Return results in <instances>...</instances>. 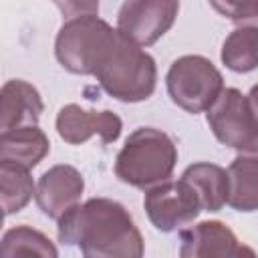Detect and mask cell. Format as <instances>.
I'll list each match as a JSON object with an SVG mask.
<instances>
[{
	"label": "cell",
	"mask_w": 258,
	"mask_h": 258,
	"mask_svg": "<svg viewBox=\"0 0 258 258\" xmlns=\"http://www.w3.org/2000/svg\"><path fill=\"white\" fill-rule=\"evenodd\" d=\"M58 242L87 258H139L143 236L129 210L111 198H89L56 220Z\"/></svg>",
	"instance_id": "cell-1"
},
{
	"label": "cell",
	"mask_w": 258,
	"mask_h": 258,
	"mask_svg": "<svg viewBox=\"0 0 258 258\" xmlns=\"http://www.w3.org/2000/svg\"><path fill=\"white\" fill-rule=\"evenodd\" d=\"M93 77L113 99L121 103H139L153 95L157 67L149 52L115 28L97 56Z\"/></svg>",
	"instance_id": "cell-2"
},
{
	"label": "cell",
	"mask_w": 258,
	"mask_h": 258,
	"mask_svg": "<svg viewBox=\"0 0 258 258\" xmlns=\"http://www.w3.org/2000/svg\"><path fill=\"white\" fill-rule=\"evenodd\" d=\"M177 163V145L161 129L137 127L115 157V175L133 187L147 189L171 177Z\"/></svg>",
	"instance_id": "cell-3"
},
{
	"label": "cell",
	"mask_w": 258,
	"mask_h": 258,
	"mask_svg": "<svg viewBox=\"0 0 258 258\" xmlns=\"http://www.w3.org/2000/svg\"><path fill=\"white\" fill-rule=\"evenodd\" d=\"M169 99L183 111L198 115L212 107L224 91V77L216 64L202 54L175 58L165 75Z\"/></svg>",
	"instance_id": "cell-4"
},
{
	"label": "cell",
	"mask_w": 258,
	"mask_h": 258,
	"mask_svg": "<svg viewBox=\"0 0 258 258\" xmlns=\"http://www.w3.org/2000/svg\"><path fill=\"white\" fill-rule=\"evenodd\" d=\"M115 28L97 14L64 20L54 38V56L58 64L73 75H93L99 52Z\"/></svg>",
	"instance_id": "cell-5"
},
{
	"label": "cell",
	"mask_w": 258,
	"mask_h": 258,
	"mask_svg": "<svg viewBox=\"0 0 258 258\" xmlns=\"http://www.w3.org/2000/svg\"><path fill=\"white\" fill-rule=\"evenodd\" d=\"M143 208L147 212L149 222L159 232H175L185 228L194 222L200 212L202 204L194 187L185 179H165L145 189Z\"/></svg>",
	"instance_id": "cell-6"
},
{
	"label": "cell",
	"mask_w": 258,
	"mask_h": 258,
	"mask_svg": "<svg viewBox=\"0 0 258 258\" xmlns=\"http://www.w3.org/2000/svg\"><path fill=\"white\" fill-rule=\"evenodd\" d=\"M206 121L214 137L232 149H242L258 139V127L246 95L234 87H224L220 97L206 111Z\"/></svg>",
	"instance_id": "cell-7"
},
{
	"label": "cell",
	"mask_w": 258,
	"mask_h": 258,
	"mask_svg": "<svg viewBox=\"0 0 258 258\" xmlns=\"http://www.w3.org/2000/svg\"><path fill=\"white\" fill-rule=\"evenodd\" d=\"M179 0H125L117 12V28L139 46L155 44L175 22Z\"/></svg>",
	"instance_id": "cell-8"
},
{
	"label": "cell",
	"mask_w": 258,
	"mask_h": 258,
	"mask_svg": "<svg viewBox=\"0 0 258 258\" xmlns=\"http://www.w3.org/2000/svg\"><path fill=\"white\" fill-rule=\"evenodd\" d=\"M54 125L58 137L71 145H81L95 135L101 137V141L107 145L117 141L123 129V121L117 113L109 109L105 111L83 109L77 103H69L60 107Z\"/></svg>",
	"instance_id": "cell-9"
},
{
	"label": "cell",
	"mask_w": 258,
	"mask_h": 258,
	"mask_svg": "<svg viewBox=\"0 0 258 258\" xmlns=\"http://www.w3.org/2000/svg\"><path fill=\"white\" fill-rule=\"evenodd\" d=\"M181 258H208V256H254V250L244 246L236 234L218 220H206L179 232Z\"/></svg>",
	"instance_id": "cell-10"
},
{
	"label": "cell",
	"mask_w": 258,
	"mask_h": 258,
	"mask_svg": "<svg viewBox=\"0 0 258 258\" xmlns=\"http://www.w3.org/2000/svg\"><path fill=\"white\" fill-rule=\"evenodd\" d=\"M85 191V179L81 171L69 163L48 167L36 181L34 200L40 212L52 220H58L73 206L81 202Z\"/></svg>",
	"instance_id": "cell-11"
},
{
	"label": "cell",
	"mask_w": 258,
	"mask_h": 258,
	"mask_svg": "<svg viewBox=\"0 0 258 258\" xmlns=\"http://www.w3.org/2000/svg\"><path fill=\"white\" fill-rule=\"evenodd\" d=\"M44 111L38 89L22 79H10L0 91V131L38 125Z\"/></svg>",
	"instance_id": "cell-12"
},
{
	"label": "cell",
	"mask_w": 258,
	"mask_h": 258,
	"mask_svg": "<svg viewBox=\"0 0 258 258\" xmlns=\"http://www.w3.org/2000/svg\"><path fill=\"white\" fill-rule=\"evenodd\" d=\"M230 196L228 206L236 212L258 210V139L238 149L228 167Z\"/></svg>",
	"instance_id": "cell-13"
},
{
	"label": "cell",
	"mask_w": 258,
	"mask_h": 258,
	"mask_svg": "<svg viewBox=\"0 0 258 258\" xmlns=\"http://www.w3.org/2000/svg\"><path fill=\"white\" fill-rule=\"evenodd\" d=\"M50 151V141L38 125L0 131V161L26 169L36 167Z\"/></svg>",
	"instance_id": "cell-14"
},
{
	"label": "cell",
	"mask_w": 258,
	"mask_h": 258,
	"mask_svg": "<svg viewBox=\"0 0 258 258\" xmlns=\"http://www.w3.org/2000/svg\"><path fill=\"white\" fill-rule=\"evenodd\" d=\"M181 179H185L198 194L202 212H220L228 204V196H230L228 169L210 161H200L187 165L181 173Z\"/></svg>",
	"instance_id": "cell-15"
},
{
	"label": "cell",
	"mask_w": 258,
	"mask_h": 258,
	"mask_svg": "<svg viewBox=\"0 0 258 258\" xmlns=\"http://www.w3.org/2000/svg\"><path fill=\"white\" fill-rule=\"evenodd\" d=\"M222 62L234 73H250L258 69V16L240 22L224 40Z\"/></svg>",
	"instance_id": "cell-16"
},
{
	"label": "cell",
	"mask_w": 258,
	"mask_h": 258,
	"mask_svg": "<svg viewBox=\"0 0 258 258\" xmlns=\"http://www.w3.org/2000/svg\"><path fill=\"white\" fill-rule=\"evenodd\" d=\"M0 187L4 216H12L24 210L36 191V185L30 177V169L6 161H0Z\"/></svg>",
	"instance_id": "cell-17"
},
{
	"label": "cell",
	"mask_w": 258,
	"mask_h": 258,
	"mask_svg": "<svg viewBox=\"0 0 258 258\" xmlns=\"http://www.w3.org/2000/svg\"><path fill=\"white\" fill-rule=\"evenodd\" d=\"M0 254L4 258H14V256H48L56 258L58 250L56 246L44 236L40 230H34L26 224L10 228L2 236V246Z\"/></svg>",
	"instance_id": "cell-18"
},
{
	"label": "cell",
	"mask_w": 258,
	"mask_h": 258,
	"mask_svg": "<svg viewBox=\"0 0 258 258\" xmlns=\"http://www.w3.org/2000/svg\"><path fill=\"white\" fill-rule=\"evenodd\" d=\"M210 4L218 14L236 24L258 16V0H210Z\"/></svg>",
	"instance_id": "cell-19"
},
{
	"label": "cell",
	"mask_w": 258,
	"mask_h": 258,
	"mask_svg": "<svg viewBox=\"0 0 258 258\" xmlns=\"http://www.w3.org/2000/svg\"><path fill=\"white\" fill-rule=\"evenodd\" d=\"M60 14L69 18L87 16V14H99V0H50Z\"/></svg>",
	"instance_id": "cell-20"
},
{
	"label": "cell",
	"mask_w": 258,
	"mask_h": 258,
	"mask_svg": "<svg viewBox=\"0 0 258 258\" xmlns=\"http://www.w3.org/2000/svg\"><path fill=\"white\" fill-rule=\"evenodd\" d=\"M246 99H248V105H250V111H252V115H254V121H256V127H258V83L248 91V95H246Z\"/></svg>",
	"instance_id": "cell-21"
}]
</instances>
